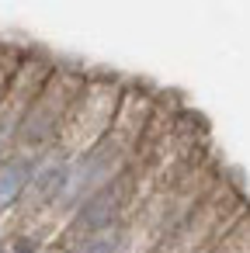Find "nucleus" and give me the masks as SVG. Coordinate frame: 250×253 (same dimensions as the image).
Listing matches in <instances>:
<instances>
[]
</instances>
